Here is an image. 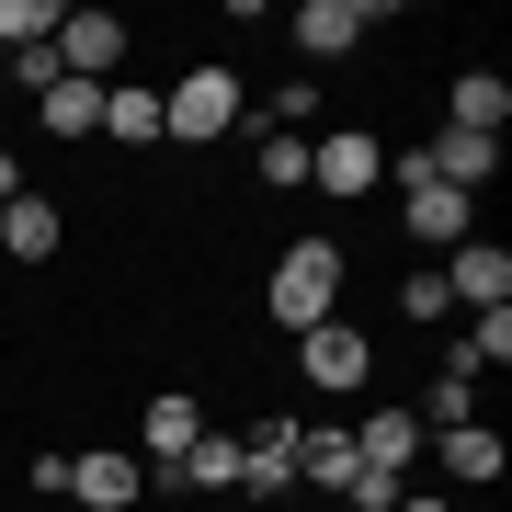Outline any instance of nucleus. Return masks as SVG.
Masks as SVG:
<instances>
[{
	"label": "nucleus",
	"mask_w": 512,
	"mask_h": 512,
	"mask_svg": "<svg viewBox=\"0 0 512 512\" xmlns=\"http://www.w3.org/2000/svg\"><path fill=\"white\" fill-rule=\"evenodd\" d=\"M239 490H251V501H285L296 490V421H251V433H239Z\"/></svg>",
	"instance_id": "obj_7"
},
{
	"label": "nucleus",
	"mask_w": 512,
	"mask_h": 512,
	"mask_svg": "<svg viewBox=\"0 0 512 512\" xmlns=\"http://www.w3.org/2000/svg\"><path fill=\"white\" fill-rule=\"evenodd\" d=\"M103 137L148 148V137H160V92H148V80H114V92H103Z\"/></svg>",
	"instance_id": "obj_20"
},
{
	"label": "nucleus",
	"mask_w": 512,
	"mask_h": 512,
	"mask_svg": "<svg viewBox=\"0 0 512 512\" xmlns=\"http://www.w3.org/2000/svg\"><path fill=\"white\" fill-rule=\"evenodd\" d=\"M444 103H456V126H467V137H501V126H512V80H490V69H467Z\"/></svg>",
	"instance_id": "obj_18"
},
{
	"label": "nucleus",
	"mask_w": 512,
	"mask_h": 512,
	"mask_svg": "<svg viewBox=\"0 0 512 512\" xmlns=\"http://www.w3.org/2000/svg\"><path fill=\"white\" fill-rule=\"evenodd\" d=\"M228 126H239V80H228V69H183V80L160 92V137H194V148H217Z\"/></svg>",
	"instance_id": "obj_2"
},
{
	"label": "nucleus",
	"mask_w": 512,
	"mask_h": 512,
	"mask_svg": "<svg viewBox=\"0 0 512 512\" xmlns=\"http://www.w3.org/2000/svg\"><path fill=\"white\" fill-rule=\"evenodd\" d=\"M285 330H319V319H342V239H296V251L274 262V296H262Z\"/></svg>",
	"instance_id": "obj_1"
},
{
	"label": "nucleus",
	"mask_w": 512,
	"mask_h": 512,
	"mask_svg": "<svg viewBox=\"0 0 512 512\" xmlns=\"http://www.w3.org/2000/svg\"><path fill=\"white\" fill-rule=\"evenodd\" d=\"M262 183H274V194L308 183V137H262Z\"/></svg>",
	"instance_id": "obj_24"
},
{
	"label": "nucleus",
	"mask_w": 512,
	"mask_h": 512,
	"mask_svg": "<svg viewBox=\"0 0 512 512\" xmlns=\"http://www.w3.org/2000/svg\"><path fill=\"white\" fill-rule=\"evenodd\" d=\"M353 456H365V467H387V478H410V456H421V421H410V410H365Z\"/></svg>",
	"instance_id": "obj_16"
},
{
	"label": "nucleus",
	"mask_w": 512,
	"mask_h": 512,
	"mask_svg": "<svg viewBox=\"0 0 512 512\" xmlns=\"http://www.w3.org/2000/svg\"><path fill=\"white\" fill-rule=\"evenodd\" d=\"M160 490H239V433H194L183 456L160 467Z\"/></svg>",
	"instance_id": "obj_12"
},
{
	"label": "nucleus",
	"mask_w": 512,
	"mask_h": 512,
	"mask_svg": "<svg viewBox=\"0 0 512 512\" xmlns=\"http://www.w3.org/2000/svg\"><path fill=\"white\" fill-rule=\"evenodd\" d=\"M365 0H296V12H285V35H296V57H353V46H365Z\"/></svg>",
	"instance_id": "obj_6"
},
{
	"label": "nucleus",
	"mask_w": 512,
	"mask_h": 512,
	"mask_svg": "<svg viewBox=\"0 0 512 512\" xmlns=\"http://www.w3.org/2000/svg\"><path fill=\"white\" fill-rule=\"evenodd\" d=\"M410 421H421V433H456V421H478V376H467V365H444L433 387H421V410H410Z\"/></svg>",
	"instance_id": "obj_19"
},
{
	"label": "nucleus",
	"mask_w": 512,
	"mask_h": 512,
	"mask_svg": "<svg viewBox=\"0 0 512 512\" xmlns=\"http://www.w3.org/2000/svg\"><path fill=\"white\" fill-rule=\"evenodd\" d=\"M399 512H456V501H444V490H399Z\"/></svg>",
	"instance_id": "obj_27"
},
{
	"label": "nucleus",
	"mask_w": 512,
	"mask_h": 512,
	"mask_svg": "<svg viewBox=\"0 0 512 512\" xmlns=\"http://www.w3.org/2000/svg\"><path fill=\"white\" fill-rule=\"evenodd\" d=\"M444 296H456V308H512V251H490V239H456V262H444Z\"/></svg>",
	"instance_id": "obj_9"
},
{
	"label": "nucleus",
	"mask_w": 512,
	"mask_h": 512,
	"mask_svg": "<svg viewBox=\"0 0 512 512\" xmlns=\"http://www.w3.org/2000/svg\"><path fill=\"white\" fill-rule=\"evenodd\" d=\"M444 365H467V376H478V365H512V308H478V330L444 353Z\"/></svg>",
	"instance_id": "obj_22"
},
{
	"label": "nucleus",
	"mask_w": 512,
	"mask_h": 512,
	"mask_svg": "<svg viewBox=\"0 0 512 512\" xmlns=\"http://www.w3.org/2000/svg\"><path fill=\"white\" fill-rule=\"evenodd\" d=\"M399 228H410V239H433V251H456V239L478 228V205H467V194H444V183H399Z\"/></svg>",
	"instance_id": "obj_10"
},
{
	"label": "nucleus",
	"mask_w": 512,
	"mask_h": 512,
	"mask_svg": "<svg viewBox=\"0 0 512 512\" xmlns=\"http://www.w3.org/2000/svg\"><path fill=\"white\" fill-rule=\"evenodd\" d=\"M46 35H57L46 0H0V46H12V57H23V46H46Z\"/></svg>",
	"instance_id": "obj_23"
},
{
	"label": "nucleus",
	"mask_w": 512,
	"mask_h": 512,
	"mask_svg": "<svg viewBox=\"0 0 512 512\" xmlns=\"http://www.w3.org/2000/svg\"><path fill=\"white\" fill-rule=\"evenodd\" d=\"M353 467H365V456H353V433H319V421H296V490H308V478H319V490H342Z\"/></svg>",
	"instance_id": "obj_17"
},
{
	"label": "nucleus",
	"mask_w": 512,
	"mask_h": 512,
	"mask_svg": "<svg viewBox=\"0 0 512 512\" xmlns=\"http://www.w3.org/2000/svg\"><path fill=\"white\" fill-rule=\"evenodd\" d=\"M137 490H148L137 456H69V501H80V512H126Z\"/></svg>",
	"instance_id": "obj_11"
},
{
	"label": "nucleus",
	"mask_w": 512,
	"mask_h": 512,
	"mask_svg": "<svg viewBox=\"0 0 512 512\" xmlns=\"http://www.w3.org/2000/svg\"><path fill=\"white\" fill-rule=\"evenodd\" d=\"M308 183L353 205V194H376V183H387V148H376L365 126H319V137H308Z\"/></svg>",
	"instance_id": "obj_4"
},
{
	"label": "nucleus",
	"mask_w": 512,
	"mask_h": 512,
	"mask_svg": "<svg viewBox=\"0 0 512 512\" xmlns=\"http://www.w3.org/2000/svg\"><path fill=\"white\" fill-rule=\"evenodd\" d=\"M57 69L114 92V80H126V12H57Z\"/></svg>",
	"instance_id": "obj_3"
},
{
	"label": "nucleus",
	"mask_w": 512,
	"mask_h": 512,
	"mask_svg": "<svg viewBox=\"0 0 512 512\" xmlns=\"http://www.w3.org/2000/svg\"><path fill=\"white\" fill-rule=\"evenodd\" d=\"M23 194V160H12V148H0V205H12Z\"/></svg>",
	"instance_id": "obj_28"
},
{
	"label": "nucleus",
	"mask_w": 512,
	"mask_h": 512,
	"mask_svg": "<svg viewBox=\"0 0 512 512\" xmlns=\"http://www.w3.org/2000/svg\"><path fill=\"white\" fill-rule=\"evenodd\" d=\"M399 490H410V478H387V467H353V478H342L353 512H399Z\"/></svg>",
	"instance_id": "obj_25"
},
{
	"label": "nucleus",
	"mask_w": 512,
	"mask_h": 512,
	"mask_svg": "<svg viewBox=\"0 0 512 512\" xmlns=\"http://www.w3.org/2000/svg\"><path fill=\"white\" fill-rule=\"evenodd\" d=\"M421 171H433L444 194H467V205H478V183L501 171V137H467V126H444L433 148H421Z\"/></svg>",
	"instance_id": "obj_8"
},
{
	"label": "nucleus",
	"mask_w": 512,
	"mask_h": 512,
	"mask_svg": "<svg viewBox=\"0 0 512 512\" xmlns=\"http://www.w3.org/2000/svg\"><path fill=\"white\" fill-rule=\"evenodd\" d=\"M433 308H456V296H444V274H410V285H399V319H433Z\"/></svg>",
	"instance_id": "obj_26"
},
{
	"label": "nucleus",
	"mask_w": 512,
	"mask_h": 512,
	"mask_svg": "<svg viewBox=\"0 0 512 512\" xmlns=\"http://www.w3.org/2000/svg\"><path fill=\"white\" fill-rule=\"evenodd\" d=\"M57 228H69V217H57L46 194H12V205H0V251H12V262H57Z\"/></svg>",
	"instance_id": "obj_13"
},
{
	"label": "nucleus",
	"mask_w": 512,
	"mask_h": 512,
	"mask_svg": "<svg viewBox=\"0 0 512 512\" xmlns=\"http://www.w3.org/2000/svg\"><path fill=\"white\" fill-rule=\"evenodd\" d=\"M35 114H46V137H103V92H92V80H69V69L35 92Z\"/></svg>",
	"instance_id": "obj_15"
},
{
	"label": "nucleus",
	"mask_w": 512,
	"mask_h": 512,
	"mask_svg": "<svg viewBox=\"0 0 512 512\" xmlns=\"http://www.w3.org/2000/svg\"><path fill=\"white\" fill-rule=\"evenodd\" d=\"M512 456H501V433L490 421H456V433H444V478H501Z\"/></svg>",
	"instance_id": "obj_21"
},
{
	"label": "nucleus",
	"mask_w": 512,
	"mask_h": 512,
	"mask_svg": "<svg viewBox=\"0 0 512 512\" xmlns=\"http://www.w3.org/2000/svg\"><path fill=\"white\" fill-rule=\"evenodd\" d=\"M137 433H148V478H160V467L205 433V399H183V387H171V399H148V421H137Z\"/></svg>",
	"instance_id": "obj_14"
},
{
	"label": "nucleus",
	"mask_w": 512,
	"mask_h": 512,
	"mask_svg": "<svg viewBox=\"0 0 512 512\" xmlns=\"http://www.w3.org/2000/svg\"><path fill=\"white\" fill-rule=\"evenodd\" d=\"M296 376L342 399V387H365V376H376V342H365L353 319H319V330H296Z\"/></svg>",
	"instance_id": "obj_5"
}]
</instances>
